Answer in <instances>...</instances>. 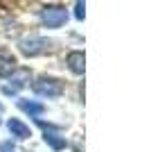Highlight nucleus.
Wrapping results in <instances>:
<instances>
[{"label": "nucleus", "instance_id": "obj_5", "mask_svg": "<svg viewBox=\"0 0 149 152\" xmlns=\"http://www.w3.org/2000/svg\"><path fill=\"white\" fill-rule=\"evenodd\" d=\"M7 129H9V134H12L14 139H18V141H25V139L32 136L30 127L25 125L23 121H18V118H9L7 121Z\"/></svg>", "mask_w": 149, "mask_h": 152}, {"label": "nucleus", "instance_id": "obj_10", "mask_svg": "<svg viewBox=\"0 0 149 152\" xmlns=\"http://www.w3.org/2000/svg\"><path fill=\"white\" fill-rule=\"evenodd\" d=\"M0 150H2V152H12L14 150V143H9V141H7V143H0Z\"/></svg>", "mask_w": 149, "mask_h": 152}, {"label": "nucleus", "instance_id": "obj_7", "mask_svg": "<svg viewBox=\"0 0 149 152\" xmlns=\"http://www.w3.org/2000/svg\"><path fill=\"white\" fill-rule=\"evenodd\" d=\"M18 109L25 111L30 118H38V116L45 114V104H41L36 100H18Z\"/></svg>", "mask_w": 149, "mask_h": 152}, {"label": "nucleus", "instance_id": "obj_3", "mask_svg": "<svg viewBox=\"0 0 149 152\" xmlns=\"http://www.w3.org/2000/svg\"><path fill=\"white\" fill-rule=\"evenodd\" d=\"M52 48V41L41 37H27L18 41V50L23 52L25 57H38V55H45V52Z\"/></svg>", "mask_w": 149, "mask_h": 152}, {"label": "nucleus", "instance_id": "obj_4", "mask_svg": "<svg viewBox=\"0 0 149 152\" xmlns=\"http://www.w3.org/2000/svg\"><path fill=\"white\" fill-rule=\"evenodd\" d=\"M66 66H68V70H70V73H74V75H84V68H86V57H84V52H81V50L68 52V57H66Z\"/></svg>", "mask_w": 149, "mask_h": 152}, {"label": "nucleus", "instance_id": "obj_1", "mask_svg": "<svg viewBox=\"0 0 149 152\" xmlns=\"http://www.w3.org/2000/svg\"><path fill=\"white\" fill-rule=\"evenodd\" d=\"M32 91L41 98H59L63 93V82L59 77H50V75H41L32 82Z\"/></svg>", "mask_w": 149, "mask_h": 152}, {"label": "nucleus", "instance_id": "obj_8", "mask_svg": "<svg viewBox=\"0 0 149 152\" xmlns=\"http://www.w3.org/2000/svg\"><path fill=\"white\" fill-rule=\"evenodd\" d=\"M43 141H45V143H48V145L52 148L54 152L63 150V148L68 145V143H66V136H61V134H59V129H45Z\"/></svg>", "mask_w": 149, "mask_h": 152}, {"label": "nucleus", "instance_id": "obj_2", "mask_svg": "<svg viewBox=\"0 0 149 152\" xmlns=\"http://www.w3.org/2000/svg\"><path fill=\"white\" fill-rule=\"evenodd\" d=\"M68 20V12L66 7H59V5H50L41 9V23L50 30H59L63 27V23Z\"/></svg>", "mask_w": 149, "mask_h": 152}, {"label": "nucleus", "instance_id": "obj_6", "mask_svg": "<svg viewBox=\"0 0 149 152\" xmlns=\"http://www.w3.org/2000/svg\"><path fill=\"white\" fill-rule=\"evenodd\" d=\"M16 57L7 50H0V77H12L16 73Z\"/></svg>", "mask_w": 149, "mask_h": 152}, {"label": "nucleus", "instance_id": "obj_11", "mask_svg": "<svg viewBox=\"0 0 149 152\" xmlns=\"http://www.w3.org/2000/svg\"><path fill=\"white\" fill-rule=\"evenodd\" d=\"M2 111H5V107H2V104H0V114H2Z\"/></svg>", "mask_w": 149, "mask_h": 152}, {"label": "nucleus", "instance_id": "obj_9", "mask_svg": "<svg viewBox=\"0 0 149 152\" xmlns=\"http://www.w3.org/2000/svg\"><path fill=\"white\" fill-rule=\"evenodd\" d=\"M84 16H86L84 0H77V2H74V18H77V20H84Z\"/></svg>", "mask_w": 149, "mask_h": 152}]
</instances>
